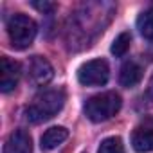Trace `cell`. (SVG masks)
<instances>
[{
    "label": "cell",
    "instance_id": "6da1fadb",
    "mask_svg": "<svg viewBox=\"0 0 153 153\" xmlns=\"http://www.w3.org/2000/svg\"><path fill=\"white\" fill-rule=\"evenodd\" d=\"M65 105V92L61 88H47L34 96L25 108V119L29 123H43L59 114Z\"/></svg>",
    "mask_w": 153,
    "mask_h": 153
},
{
    "label": "cell",
    "instance_id": "7a4b0ae2",
    "mask_svg": "<svg viewBox=\"0 0 153 153\" xmlns=\"http://www.w3.org/2000/svg\"><path fill=\"white\" fill-rule=\"evenodd\" d=\"M121 96L115 92H103L97 96H92L85 103V115L92 123H105L112 119L119 110H121Z\"/></svg>",
    "mask_w": 153,
    "mask_h": 153
},
{
    "label": "cell",
    "instance_id": "3957f363",
    "mask_svg": "<svg viewBox=\"0 0 153 153\" xmlns=\"http://www.w3.org/2000/svg\"><path fill=\"white\" fill-rule=\"evenodd\" d=\"M36 33H38V25L27 15L16 13L7 20V36L16 51H24L31 47V43L36 38Z\"/></svg>",
    "mask_w": 153,
    "mask_h": 153
},
{
    "label": "cell",
    "instance_id": "277c9868",
    "mask_svg": "<svg viewBox=\"0 0 153 153\" xmlns=\"http://www.w3.org/2000/svg\"><path fill=\"white\" fill-rule=\"evenodd\" d=\"M110 68L105 59H90L78 68V81L85 87H101L108 81Z\"/></svg>",
    "mask_w": 153,
    "mask_h": 153
},
{
    "label": "cell",
    "instance_id": "5b68a950",
    "mask_svg": "<svg viewBox=\"0 0 153 153\" xmlns=\"http://www.w3.org/2000/svg\"><path fill=\"white\" fill-rule=\"evenodd\" d=\"M27 78L33 85L36 87H45L52 78H54V68L52 65L42 58V56H33L27 63Z\"/></svg>",
    "mask_w": 153,
    "mask_h": 153
},
{
    "label": "cell",
    "instance_id": "8992f818",
    "mask_svg": "<svg viewBox=\"0 0 153 153\" xmlns=\"http://www.w3.org/2000/svg\"><path fill=\"white\" fill-rule=\"evenodd\" d=\"M20 65L13 59H9L7 56H4L0 59V90L4 94L11 92L16 88L18 81H20Z\"/></svg>",
    "mask_w": 153,
    "mask_h": 153
},
{
    "label": "cell",
    "instance_id": "52a82bcc",
    "mask_svg": "<svg viewBox=\"0 0 153 153\" xmlns=\"http://www.w3.org/2000/svg\"><path fill=\"white\" fill-rule=\"evenodd\" d=\"M4 153H33L31 135L25 130H15L4 144Z\"/></svg>",
    "mask_w": 153,
    "mask_h": 153
},
{
    "label": "cell",
    "instance_id": "ba28073f",
    "mask_svg": "<svg viewBox=\"0 0 153 153\" xmlns=\"http://www.w3.org/2000/svg\"><path fill=\"white\" fill-rule=\"evenodd\" d=\"M142 79V68L135 63V61H126L121 67L119 72V83L124 88H133L135 85H139Z\"/></svg>",
    "mask_w": 153,
    "mask_h": 153
},
{
    "label": "cell",
    "instance_id": "9c48e42d",
    "mask_svg": "<svg viewBox=\"0 0 153 153\" xmlns=\"http://www.w3.org/2000/svg\"><path fill=\"white\" fill-rule=\"evenodd\" d=\"M67 137H68V130L67 128H63V126H52V128H49L42 135L40 146H42V149H54L61 142H65Z\"/></svg>",
    "mask_w": 153,
    "mask_h": 153
},
{
    "label": "cell",
    "instance_id": "30bf717a",
    "mask_svg": "<svg viewBox=\"0 0 153 153\" xmlns=\"http://www.w3.org/2000/svg\"><path fill=\"white\" fill-rule=\"evenodd\" d=\"M131 146L137 153L153 151V128H137L131 135Z\"/></svg>",
    "mask_w": 153,
    "mask_h": 153
},
{
    "label": "cell",
    "instance_id": "8fae6325",
    "mask_svg": "<svg viewBox=\"0 0 153 153\" xmlns=\"http://www.w3.org/2000/svg\"><path fill=\"white\" fill-rule=\"evenodd\" d=\"M137 29L146 40L153 42V11L151 9L140 13V16L137 18Z\"/></svg>",
    "mask_w": 153,
    "mask_h": 153
},
{
    "label": "cell",
    "instance_id": "7c38bea8",
    "mask_svg": "<svg viewBox=\"0 0 153 153\" xmlns=\"http://www.w3.org/2000/svg\"><path fill=\"white\" fill-rule=\"evenodd\" d=\"M130 43H131V36H130V33H121V34L114 40L110 51H112V54H114L115 58H123V56L128 52Z\"/></svg>",
    "mask_w": 153,
    "mask_h": 153
},
{
    "label": "cell",
    "instance_id": "4fadbf2b",
    "mask_svg": "<svg viewBox=\"0 0 153 153\" xmlns=\"http://www.w3.org/2000/svg\"><path fill=\"white\" fill-rule=\"evenodd\" d=\"M97 153H124V144L119 137H108L101 142Z\"/></svg>",
    "mask_w": 153,
    "mask_h": 153
},
{
    "label": "cell",
    "instance_id": "5bb4252c",
    "mask_svg": "<svg viewBox=\"0 0 153 153\" xmlns=\"http://www.w3.org/2000/svg\"><path fill=\"white\" fill-rule=\"evenodd\" d=\"M33 7L42 11V13H52L56 9V4L54 2H45L43 0V2H33Z\"/></svg>",
    "mask_w": 153,
    "mask_h": 153
},
{
    "label": "cell",
    "instance_id": "9a60e30c",
    "mask_svg": "<svg viewBox=\"0 0 153 153\" xmlns=\"http://www.w3.org/2000/svg\"><path fill=\"white\" fill-rule=\"evenodd\" d=\"M148 96L153 99V76H151V79H149V83H148Z\"/></svg>",
    "mask_w": 153,
    "mask_h": 153
}]
</instances>
